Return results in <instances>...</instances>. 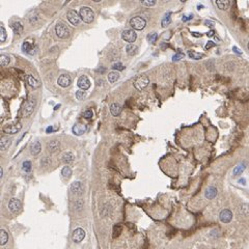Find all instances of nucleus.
<instances>
[{"instance_id": "1", "label": "nucleus", "mask_w": 249, "mask_h": 249, "mask_svg": "<svg viewBox=\"0 0 249 249\" xmlns=\"http://www.w3.org/2000/svg\"><path fill=\"white\" fill-rule=\"evenodd\" d=\"M79 15H80V18H81V20L83 21V22L87 23V24H89V23H91L94 20V10H91L90 8H87V6H83V8H80Z\"/></svg>"}, {"instance_id": "2", "label": "nucleus", "mask_w": 249, "mask_h": 249, "mask_svg": "<svg viewBox=\"0 0 249 249\" xmlns=\"http://www.w3.org/2000/svg\"><path fill=\"white\" fill-rule=\"evenodd\" d=\"M55 32L59 39H67L70 35V28L63 22H58L55 26Z\"/></svg>"}, {"instance_id": "3", "label": "nucleus", "mask_w": 249, "mask_h": 249, "mask_svg": "<svg viewBox=\"0 0 249 249\" xmlns=\"http://www.w3.org/2000/svg\"><path fill=\"white\" fill-rule=\"evenodd\" d=\"M130 25L131 27L135 30H142L146 27V21L140 16H136V17L132 18L130 20Z\"/></svg>"}, {"instance_id": "4", "label": "nucleus", "mask_w": 249, "mask_h": 249, "mask_svg": "<svg viewBox=\"0 0 249 249\" xmlns=\"http://www.w3.org/2000/svg\"><path fill=\"white\" fill-rule=\"evenodd\" d=\"M148 77L146 76V75H142V76H139L137 79L134 81V86L136 87V89H138V90H142L144 89L146 86H148Z\"/></svg>"}, {"instance_id": "5", "label": "nucleus", "mask_w": 249, "mask_h": 249, "mask_svg": "<svg viewBox=\"0 0 249 249\" xmlns=\"http://www.w3.org/2000/svg\"><path fill=\"white\" fill-rule=\"evenodd\" d=\"M35 107V99L33 98H30L26 101L24 105V108H23V115L24 116H29L30 114L33 112Z\"/></svg>"}, {"instance_id": "6", "label": "nucleus", "mask_w": 249, "mask_h": 249, "mask_svg": "<svg viewBox=\"0 0 249 249\" xmlns=\"http://www.w3.org/2000/svg\"><path fill=\"white\" fill-rule=\"evenodd\" d=\"M121 37H123V41H126L127 43L129 44H132L136 41L137 39V34H136V32L132 29H126L123 30V33H121Z\"/></svg>"}, {"instance_id": "7", "label": "nucleus", "mask_w": 249, "mask_h": 249, "mask_svg": "<svg viewBox=\"0 0 249 249\" xmlns=\"http://www.w3.org/2000/svg\"><path fill=\"white\" fill-rule=\"evenodd\" d=\"M67 17H68V20L70 21L72 25H79L80 23V20H81V18H80V15L79 12H77L76 10H70L67 14Z\"/></svg>"}, {"instance_id": "8", "label": "nucleus", "mask_w": 249, "mask_h": 249, "mask_svg": "<svg viewBox=\"0 0 249 249\" xmlns=\"http://www.w3.org/2000/svg\"><path fill=\"white\" fill-rule=\"evenodd\" d=\"M21 208H22V205H21V201L17 198H12L8 202V209L12 213L14 214H17L21 211Z\"/></svg>"}, {"instance_id": "9", "label": "nucleus", "mask_w": 249, "mask_h": 249, "mask_svg": "<svg viewBox=\"0 0 249 249\" xmlns=\"http://www.w3.org/2000/svg\"><path fill=\"white\" fill-rule=\"evenodd\" d=\"M22 129V123H16L12 125H8V126L3 128V132L6 134H16Z\"/></svg>"}, {"instance_id": "10", "label": "nucleus", "mask_w": 249, "mask_h": 249, "mask_svg": "<svg viewBox=\"0 0 249 249\" xmlns=\"http://www.w3.org/2000/svg\"><path fill=\"white\" fill-rule=\"evenodd\" d=\"M219 218H220V221L223 222V223H228V222H230L232 219V211H229L228 209L222 210L221 213H220V215H219Z\"/></svg>"}, {"instance_id": "11", "label": "nucleus", "mask_w": 249, "mask_h": 249, "mask_svg": "<svg viewBox=\"0 0 249 249\" xmlns=\"http://www.w3.org/2000/svg\"><path fill=\"white\" fill-rule=\"evenodd\" d=\"M71 191L73 194L81 195L84 192V186L81 182H74L71 185Z\"/></svg>"}, {"instance_id": "12", "label": "nucleus", "mask_w": 249, "mask_h": 249, "mask_svg": "<svg viewBox=\"0 0 249 249\" xmlns=\"http://www.w3.org/2000/svg\"><path fill=\"white\" fill-rule=\"evenodd\" d=\"M84 237H85V232L82 228H80V227L75 229L74 232H73V235H72V239L76 243L81 242L84 239Z\"/></svg>"}, {"instance_id": "13", "label": "nucleus", "mask_w": 249, "mask_h": 249, "mask_svg": "<svg viewBox=\"0 0 249 249\" xmlns=\"http://www.w3.org/2000/svg\"><path fill=\"white\" fill-rule=\"evenodd\" d=\"M72 83V78L71 76L67 74H63L61 76H59V78L57 79V84L61 87H68L70 86V84Z\"/></svg>"}, {"instance_id": "14", "label": "nucleus", "mask_w": 249, "mask_h": 249, "mask_svg": "<svg viewBox=\"0 0 249 249\" xmlns=\"http://www.w3.org/2000/svg\"><path fill=\"white\" fill-rule=\"evenodd\" d=\"M77 85L81 88V90H86L90 87V81L87 78V76H81L78 79V82H77Z\"/></svg>"}, {"instance_id": "15", "label": "nucleus", "mask_w": 249, "mask_h": 249, "mask_svg": "<svg viewBox=\"0 0 249 249\" xmlns=\"http://www.w3.org/2000/svg\"><path fill=\"white\" fill-rule=\"evenodd\" d=\"M47 148H48V150H49L50 153H55L57 150L60 148V142L59 140H57V139H53V140L49 141L47 144Z\"/></svg>"}, {"instance_id": "16", "label": "nucleus", "mask_w": 249, "mask_h": 249, "mask_svg": "<svg viewBox=\"0 0 249 249\" xmlns=\"http://www.w3.org/2000/svg\"><path fill=\"white\" fill-rule=\"evenodd\" d=\"M29 150H30L31 155L37 156L41 153V150H42V146H41V143L39 142V141H35V142H32L31 144H30Z\"/></svg>"}, {"instance_id": "17", "label": "nucleus", "mask_w": 249, "mask_h": 249, "mask_svg": "<svg viewBox=\"0 0 249 249\" xmlns=\"http://www.w3.org/2000/svg\"><path fill=\"white\" fill-rule=\"evenodd\" d=\"M10 27H12V29L14 30V32H15L16 34H21L23 29H24L23 24L20 21H15V22H12V24H10Z\"/></svg>"}, {"instance_id": "18", "label": "nucleus", "mask_w": 249, "mask_h": 249, "mask_svg": "<svg viewBox=\"0 0 249 249\" xmlns=\"http://www.w3.org/2000/svg\"><path fill=\"white\" fill-rule=\"evenodd\" d=\"M86 131V127L83 123H76L74 127H73V133L76 134V135H82Z\"/></svg>"}, {"instance_id": "19", "label": "nucleus", "mask_w": 249, "mask_h": 249, "mask_svg": "<svg viewBox=\"0 0 249 249\" xmlns=\"http://www.w3.org/2000/svg\"><path fill=\"white\" fill-rule=\"evenodd\" d=\"M205 195L208 199H213V198L217 195V189H216L215 187H213V186H211V187H209L207 190H206Z\"/></svg>"}, {"instance_id": "20", "label": "nucleus", "mask_w": 249, "mask_h": 249, "mask_svg": "<svg viewBox=\"0 0 249 249\" xmlns=\"http://www.w3.org/2000/svg\"><path fill=\"white\" fill-rule=\"evenodd\" d=\"M110 112H111V114L114 116L119 115L121 112V106L119 103H113L110 106Z\"/></svg>"}, {"instance_id": "21", "label": "nucleus", "mask_w": 249, "mask_h": 249, "mask_svg": "<svg viewBox=\"0 0 249 249\" xmlns=\"http://www.w3.org/2000/svg\"><path fill=\"white\" fill-rule=\"evenodd\" d=\"M75 160V155L72 152H67L62 155V161H63L66 164H70V163L74 162Z\"/></svg>"}, {"instance_id": "22", "label": "nucleus", "mask_w": 249, "mask_h": 249, "mask_svg": "<svg viewBox=\"0 0 249 249\" xmlns=\"http://www.w3.org/2000/svg\"><path fill=\"white\" fill-rule=\"evenodd\" d=\"M137 51H138V47H137L136 45H134V44H128V45H127L126 52H127V54H128V55H130V56H133V55H135L136 53H137Z\"/></svg>"}, {"instance_id": "23", "label": "nucleus", "mask_w": 249, "mask_h": 249, "mask_svg": "<svg viewBox=\"0 0 249 249\" xmlns=\"http://www.w3.org/2000/svg\"><path fill=\"white\" fill-rule=\"evenodd\" d=\"M22 49H23V51H24V52H26V53H29V54H33V53H34V52H33L34 47H33V45H32L31 43H29V42H24V43H23Z\"/></svg>"}, {"instance_id": "24", "label": "nucleus", "mask_w": 249, "mask_h": 249, "mask_svg": "<svg viewBox=\"0 0 249 249\" xmlns=\"http://www.w3.org/2000/svg\"><path fill=\"white\" fill-rule=\"evenodd\" d=\"M27 82L30 86L33 87V88H37V87L40 86V81L37 79H35L34 77L31 76V75H28L27 76Z\"/></svg>"}, {"instance_id": "25", "label": "nucleus", "mask_w": 249, "mask_h": 249, "mask_svg": "<svg viewBox=\"0 0 249 249\" xmlns=\"http://www.w3.org/2000/svg\"><path fill=\"white\" fill-rule=\"evenodd\" d=\"M229 4H230V3H229V1H227V0H217V1H216V5H217L218 8L221 10H227Z\"/></svg>"}, {"instance_id": "26", "label": "nucleus", "mask_w": 249, "mask_h": 249, "mask_svg": "<svg viewBox=\"0 0 249 249\" xmlns=\"http://www.w3.org/2000/svg\"><path fill=\"white\" fill-rule=\"evenodd\" d=\"M121 230H123V226L121 224H115L113 226V230H112V237L116 239L121 234Z\"/></svg>"}, {"instance_id": "27", "label": "nucleus", "mask_w": 249, "mask_h": 249, "mask_svg": "<svg viewBox=\"0 0 249 249\" xmlns=\"http://www.w3.org/2000/svg\"><path fill=\"white\" fill-rule=\"evenodd\" d=\"M119 74L117 72H111L108 75V81L110 82V83H114L115 81L119 80Z\"/></svg>"}, {"instance_id": "28", "label": "nucleus", "mask_w": 249, "mask_h": 249, "mask_svg": "<svg viewBox=\"0 0 249 249\" xmlns=\"http://www.w3.org/2000/svg\"><path fill=\"white\" fill-rule=\"evenodd\" d=\"M10 62V57L8 56V55L2 54L0 56V63H1V67H6L8 66Z\"/></svg>"}, {"instance_id": "29", "label": "nucleus", "mask_w": 249, "mask_h": 249, "mask_svg": "<svg viewBox=\"0 0 249 249\" xmlns=\"http://www.w3.org/2000/svg\"><path fill=\"white\" fill-rule=\"evenodd\" d=\"M8 241V232H5L4 229H1V232H0V242H1V245H5Z\"/></svg>"}, {"instance_id": "30", "label": "nucleus", "mask_w": 249, "mask_h": 249, "mask_svg": "<svg viewBox=\"0 0 249 249\" xmlns=\"http://www.w3.org/2000/svg\"><path fill=\"white\" fill-rule=\"evenodd\" d=\"M72 172H73V171H72V168L70 167V166H64L63 168H62V170H61V175H63L64 178L66 179H70L71 178V175H72Z\"/></svg>"}, {"instance_id": "31", "label": "nucleus", "mask_w": 249, "mask_h": 249, "mask_svg": "<svg viewBox=\"0 0 249 249\" xmlns=\"http://www.w3.org/2000/svg\"><path fill=\"white\" fill-rule=\"evenodd\" d=\"M10 139L3 137V138H1V142H0V148H1V150H5L6 148H8V146H10Z\"/></svg>"}, {"instance_id": "32", "label": "nucleus", "mask_w": 249, "mask_h": 249, "mask_svg": "<svg viewBox=\"0 0 249 249\" xmlns=\"http://www.w3.org/2000/svg\"><path fill=\"white\" fill-rule=\"evenodd\" d=\"M188 55H189L190 58H192V59H195V60L200 59V58H202V56H203V55L200 54V53H196V52L192 51V50L188 51Z\"/></svg>"}, {"instance_id": "33", "label": "nucleus", "mask_w": 249, "mask_h": 249, "mask_svg": "<svg viewBox=\"0 0 249 249\" xmlns=\"http://www.w3.org/2000/svg\"><path fill=\"white\" fill-rule=\"evenodd\" d=\"M170 15H171V12H168L167 14L165 15V17L163 18L162 19V26L163 27H165V26H167L168 24H170V22H171V18H170Z\"/></svg>"}, {"instance_id": "34", "label": "nucleus", "mask_w": 249, "mask_h": 249, "mask_svg": "<svg viewBox=\"0 0 249 249\" xmlns=\"http://www.w3.org/2000/svg\"><path fill=\"white\" fill-rule=\"evenodd\" d=\"M31 167L32 166H31V162H30V161H24V162H23L22 168L26 173H28V172L31 171Z\"/></svg>"}, {"instance_id": "35", "label": "nucleus", "mask_w": 249, "mask_h": 249, "mask_svg": "<svg viewBox=\"0 0 249 249\" xmlns=\"http://www.w3.org/2000/svg\"><path fill=\"white\" fill-rule=\"evenodd\" d=\"M6 37H8L6 30H5V28L1 25V26H0V41H1V43L5 42V41H6Z\"/></svg>"}, {"instance_id": "36", "label": "nucleus", "mask_w": 249, "mask_h": 249, "mask_svg": "<svg viewBox=\"0 0 249 249\" xmlns=\"http://www.w3.org/2000/svg\"><path fill=\"white\" fill-rule=\"evenodd\" d=\"M244 169H245V164H240V165H238L237 167H235V169H234V175H241Z\"/></svg>"}, {"instance_id": "37", "label": "nucleus", "mask_w": 249, "mask_h": 249, "mask_svg": "<svg viewBox=\"0 0 249 249\" xmlns=\"http://www.w3.org/2000/svg\"><path fill=\"white\" fill-rule=\"evenodd\" d=\"M157 39H158V34L156 33V32H153V33H150V34L148 35V41L150 43H152V44H154V43L157 41Z\"/></svg>"}, {"instance_id": "38", "label": "nucleus", "mask_w": 249, "mask_h": 249, "mask_svg": "<svg viewBox=\"0 0 249 249\" xmlns=\"http://www.w3.org/2000/svg\"><path fill=\"white\" fill-rule=\"evenodd\" d=\"M141 4L150 8V6H154L156 4V0H143V1H141Z\"/></svg>"}, {"instance_id": "39", "label": "nucleus", "mask_w": 249, "mask_h": 249, "mask_svg": "<svg viewBox=\"0 0 249 249\" xmlns=\"http://www.w3.org/2000/svg\"><path fill=\"white\" fill-rule=\"evenodd\" d=\"M85 97H86V92H85V90H77L76 91V99L82 100V99H84Z\"/></svg>"}, {"instance_id": "40", "label": "nucleus", "mask_w": 249, "mask_h": 249, "mask_svg": "<svg viewBox=\"0 0 249 249\" xmlns=\"http://www.w3.org/2000/svg\"><path fill=\"white\" fill-rule=\"evenodd\" d=\"M112 69L117 70V71H123L125 69V66L123 63H121V62H116V63L112 64Z\"/></svg>"}, {"instance_id": "41", "label": "nucleus", "mask_w": 249, "mask_h": 249, "mask_svg": "<svg viewBox=\"0 0 249 249\" xmlns=\"http://www.w3.org/2000/svg\"><path fill=\"white\" fill-rule=\"evenodd\" d=\"M92 116H94V112H92V110H90V109H87V110L84 112V117H85V119H91Z\"/></svg>"}, {"instance_id": "42", "label": "nucleus", "mask_w": 249, "mask_h": 249, "mask_svg": "<svg viewBox=\"0 0 249 249\" xmlns=\"http://www.w3.org/2000/svg\"><path fill=\"white\" fill-rule=\"evenodd\" d=\"M183 57H184V54H183V53H181V52H179V53H177V54L172 56V60H173V61H179V60L182 59Z\"/></svg>"}, {"instance_id": "43", "label": "nucleus", "mask_w": 249, "mask_h": 249, "mask_svg": "<svg viewBox=\"0 0 249 249\" xmlns=\"http://www.w3.org/2000/svg\"><path fill=\"white\" fill-rule=\"evenodd\" d=\"M215 46V43L214 42H212V41H209V42H208V44L206 45V49H210V48H212V47H214Z\"/></svg>"}, {"instance_id": "44", "label": "nucleus", "mask_w": 249, "mask_h": 249, "mask_svg": "<svg viewBox=\"0 0 249 249\" xmlns=\"http://www.w3.org/2000/svg\"><path fill=\"white\" fill-rule=\"evenodd\" d=\"M193 18V15H189V16H183V21L184 22H187V21L191 20Z\"/></svg>"}, {"instance_id": "45", "label": "nucleus", "mask_w": 249, "mask_h": 249, "mask_svg": "<svg viewBox=\"0 0 249 249\" xmlns=\"http://www.w3.org/2000/svg\"><path fill=\"white\" fill-rule=\"evenodd\" d=\"M97 85H98V86H103V85H104V80L102 79V78L97 79Z\"/></svg>"}, {"instance_id": "46", "label": "nucleus", "mask_w": 249, "mask_h": 249, "mask_svg": "<svg viewBox=\"0 0 249 249\" xmlns=\"http://www.w3.org/2000/svg\"><path fill=\"white\" fill-rule=\"evenodd\" d=\"M232 49H234V51L236 52V53H238V54H241V53H242V52L240 51V49H238L237 47H234V48H232Z\"/></svg>"}, {"instance_id": "47", "label": "nucleus", "mask_w": 249, "mask_h": 249, "mask_svg": "<svg viewBox=\"0 0 249 249\" xmlns=\"http://www.w3.org/2000/svg\"><path fill=\"white\" fill-rule=\"evenodd\" d=\"M207 35H208V37H213V35H214V30H211V31H209Z\"/></svg>"}, {"instance_id": "48", "label": "nucleus", "mask_w": 249, "mask_h": 249, "mask_svg": "<svg viewBox=\"0 0 249 249\" xmlns=\"http://www.w3.org/2000/svg\"><path fill=\"white\" fill-rule=\"evenodd\" d=\"M206 24H207V25H210V27H212L213 25H214V23L211 22V21H206Z\"/></svg>"}, {"instance_id": "49", "label": "nucleus", "mask_w": 249, "mask_h": 249, "mask_svg": "<svg viewBox=\"0 0 249 249\" xmlns=\"http://www.w3.org/2000/svg\"><path fill=\"white\" fill-rule=\"evenodd\" d=\"M105 71H106L105 69H102V70H101V69H98V70H97V72H98V73H104Z\"/></svg>"}, {"instance_id": "50", "label": "nucleus", "mask_w": 249, "mask_h": 249, "mask_svg": "<svg viewBox=\"0 0 249 249\" xmlns=\"http://www.w3.org/2000/svg\"><path fill=\"white\" fill-rule=\"evenodd\" d=\"M2 177H3V169L0 168V178H2Z\"/></svg>"}, {"instance_id": "51", "label": "nucleus", "mask_w": 249, "mask_h": 249, "mask_svg": "<svg viewBox=\"0 0 249 249\" xmlns=\"http://www.w3.org/2000/svg\"><path fill=\"white\" fill-rule=\"evenodd\" d=\"M50 131H51V132L53 131V128H52V127H49V128L47 129V132H50Z\"/></svg>"}, {"instance_id": "52", "label": "nucleus", "mask_w": 249, "mask_h": 249, "mask_svg": "<svg viewBox=\"0 0 249 249\" xmlns=\"http://www.w3.org/2000/svg\"><path fill=\"white\" fill-rule=\"evenodd\" d=\"M193 34H194L195 37H199V33H196V32H193Z\"/></svg>"}, {"instance_id": "53", "label": "nucleus", "mask_w": 249, "mask_h": 249, "mask_svg": "<svg viewBox=\"0 0 249 249\" xmlns=\"http://www.w3.org/2000/svg\"><path fill=\"white\" fill-rule=\"evenodd\" d=\"M248 49H249V43H248Z\"/></svg>"}]
</instances>
